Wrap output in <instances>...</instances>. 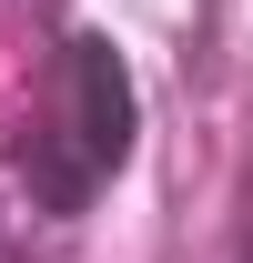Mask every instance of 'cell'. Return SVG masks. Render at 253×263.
Here are the masks:
<instances>
[{"instance_id":"obj_1","label":"cell","mask_w":253,"mask_h":263,"mask_svg":"<svg viewBox=\"0 0 253 263\" xmlns=\"http://www.w3.org/2000/svg\"><path fill=\"white\" fill-rule=\"evenodd\" d=\"M132 152V81L112 61V41H71V111H61V152H41L31 182L51 213H81L92 182Z\"/></svg>"}]
</instances>
